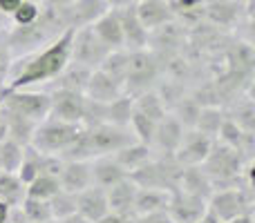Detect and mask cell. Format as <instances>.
Listing matches in <instances>:
<instances>
[{
	"mask_svg": "<svg viewBox=\"0 0 255 223\" xmlns=\"http://www.w3.org/2000/svg\"><path fill=\"white\" fill-rule=\"evenodd\" d=\"M72 36H74V29H67V31H63L56 40H52V45H49L40 56H36L34 61L11 80L9 89H22V87H27V85L40 83V80L56 78L63 72V67L70 63Z\"/></svg>",
	"mask_w": 255,
	"mask_h": 223,
	"instance_id": "obj_1",
	"label": "cell"
},
{
	"mask_svg": "<svg viewBox=\"0 0 255 223\" xmlns=\"http://www.w3.org/2000/svg\"><path fill=\"white\" fill-rule=\"evenodd\" d=\"M65 25L61 20V13H58L56 7H49V4H43L38 18L27 25H18L13 27L7 34V45L11 52H27V49L40 47L47 40H56L58 36L63 34Z\"/></svg>",
	"mask_w": 255,
	"mask_h": 223,
	"instance_id": "obj_2",
	"label": "cell"
},
{
	"mask_svg": "<svg viewBox=\"0 0 255 223\" xmlns=\"http://www.w3.org/2000/svg\"><path fill=\"white\" fill-rule=\"evenodd\" d=\"M242 152L226 143H213L208 156L204 158L202 170L206 172V176L211 179L213 185H222V188H231L233 183L240 185L242 181V170H244Z\"/></svg>",
	"mask_w": 255,
	"mask_h": 223,
	"instance_id": "obj_3",
	"label": "cell"
},
{
	"mask_svg": "<svg viewBox=\"0 0 255 223\" xmlns=\"http://www.w3.org/2000/svg\"><path fill=\"white\" fill-rule=\"evenodd\" d=\"M181 163H177L175 154H161L159 158H148L143 165L132 170L130 179L136 183V188H159V190H177L181 174Z\"/></svg>",
	"mask_w": 255,
	"mask_h": 223,
	"instance_id": "obj_4",
	"label": "cell"
},
{
	"mask_svg": "<svg viewBox=\"0 0 255 223\" xmlns=\"http://www.w3.org/2000/svg\"><path fill=\"white\" fill-rule=\"evenodd\" d=\"M159 76H161V67H159L157 56L152 54V49H128V67H126V83L124 92L136 94L148 92L157 85Z\"/></svg>",
	"mask_w": 255,
	"mask_h": 223,
	"instance_id": "obj_5",
	"label": "cell"
},
{
	"mask_svg": "<svg viewBox=\"0 0 255 223\" xmlns=\"http://www.w3.org/2000/svg\"><path fill=\"white\" fill-rule=\"evenodd\" d=\"M81 132L79 123H65V121H40L36 125L34 134H31L29 145L34 149H38L40 154H61L72 141L76 139V134Z\"/></svg>",
	"mask_w": 255,
	"mask_h": 223,
	"instance_id": "obj_6",
	"label": "cell"
},
{
	"mask_svg": "<svg viewBox=\"0 0 255 223\" xmlns=\"http://www.w3.org/2000/svg\"><path fill=\"white\" fill-rule=\"evenodd\" d=\"M85 139H88V148L92 158L108 156V154L119 152L121 148L134 143V134L132 130L121 125H112V123H101V125L85 127Z\"/></svg>",
	"mask_w": 255,
	"mask_h": 223,
	"instance_id": "obj_7",
	"label": "cell"
},
{
	"mask_svg": "<svg viewBox=\"0 0 255 223\" xmlns=\"http://www.w3.org/2000/svg\"><path fill=\"white\" fill-rule=\"evenodd\" d=\"M211 206L208 212L217 217V221H231L238 219L242 215H251V192L244 188H222L220 192L213 190L211 197Z\"/></svg>",
	"mask_w": 255,
	"mask_h": 223,
	"instance_id": "obj_8",
	"label": "cell"
},
{
	"mask_svg": "<svg viewBox=\"0 0 255 223\" xmlns=\"http://www.w3.org/2000/svg\"><path fill=\"white\" fill-rule=\"evenodd\" d=\"M110 49L99 40V36L94 34L92 25L88 27H79L74 29V36H72V47H70V58L74 63H81V65L90 67V70H97L101 65V61L108 56Z\"/></svg>",
	"mask_w": 255,
	"mask_h": 223,
	"instance_id": "obj_9",
	"label": "cell"
},
{
	"mask_svg": "<svg viewBox=\"0 0 255 223\" xmlns=\"http://www.w3.org/2000/svg\"><path fill=\"white\" fill-rule=\"evenodd\" d=\"M2 107L27 116L31 121L40 123L49 114V96L47 94H34V92H18V89H7Z\"/></svg>",
	"mask_w": 255,
	"mask_h": 223,
	"instance_id": "obj_10",
	"label": "cell"
},
{
	"mask_svg": "<svg viewBox=\"0 0 255 223\" xmlns=\"http://www.w3.org/2000/svg\"><path fill=\"white\" fill-rule=\"evenodd\" d=\"M108 9H110V4L106 0H72L67 7L58 9V13H61L65 29H79V27L92 25Z\"/></svg>",
	"mask_w": 255,
	"mask_h": 223,
	"instance_id": "obj_11",
	"label": "cell"
},
{
	"mask_svg": "<svg viewBox=\"0 0 255 223\" xmlns=\"http://www.w3.org/2000/svg\"><path fill=\"white\" fill-rule=\"evenodd\" d=\"M188 38V29L181 25L177 18L163 22L148 31V45H152L154 54H175L181 52Z\"/></svg>",
	"mask_w": 255,
	"mask_h": 223,
	"instance_id": "obj_12",
	"label": "cell"
},
{
	"mask_svg": "<svg viewBox=\"0 0 255 223\" xmlns=\"http://www.w3.org/2000/svg\"><path fill=\"white\" fill-rule=\"evenodd\" d=\"M166 212L172 219V223H197L208 212V206L206 199L181 192V190H172Z\"/></svg>",
	"mask_w": 255,
	"mask_h": 223,
	"instance_id": "obj_13",
	"label": "cell"
},
{
	"mask_svg": "<svg viewBox=\"0 0 255 223\" xmlns=\"http://www.w3.org/2000/svg\"><path fill=\"white\" fill-rule=\"evenodd\" d=\"M213 148V139L206 134H202L199 130H184V136H181V143L175 152L177 163L181 165H202L204 158L208 156Z\"/></svg>",
	"mask_w": 255,
	"mask_h": 223,
	"instance_id": "obj_14",
	"label": "cell"
},
{
	"mask_svg": "<svg viewBox=\"0 0 255 223\" xmlns=\"http://www.w3.org/2000/svg\"><path fill=\"white\" fill-rule=\"evenodd\" d=\"M83 103H85V94L72 92V89H56L49 96V114H54V118H58V121L81 123Z\"/></svg>",
	"mask_w": 255,
	"mask_h": 223,
	"instance_id": "obj_15",
	"label": "cell"
},
{
	"mask_svg": "<svg viewBox=\"0 0 255 223\" xmlns=\"http://www.w3.org/2000/svg\"><path fill=\"white\" fill-rule=\"evenodd\" d=\"M134 194H136V183L126 176L121 179L119 183L110 185L106 190V197H108V210L112 215H119L124 219H134Z\"/></svg>",
	"mask_w": 255,
	"mask_h": 223,
	"instance_id": "obj_16",
	"label": "cell"
},
{
	"mask_svg": "<svg viewBox=\"0 0 255 223\" xmlns=\"http://www.w3.org/2000/svg\"><path fill=\"white\" fill-rule=\"evenodd\" d=\"M119 16V25H121V34H124V47L126 49H141L148 47V29L141 25L139 16H136L134 4L128 7L115 9Z\"/></svg>",
	"mask_w": 255,
	"mask_h": 223,
	"instance_id": "obj_17",
	"label": "cell"
},
{
	"mask_svg": "<svg viewBox=\"0 0 255 223\" xmlns=\"http://www.w3.org/2000/svg\"><path fill=\"white\" fill-rule=\"evenodd\" d=\"M181 136H184V125L172 114H166L157 123V127H154V136L150 148L159 149L161 154H175L181 143Z\"/></svg>",
	"mask_w": 255,
	"mask_h": 223,
	"instance_id": "obj_18",
	"label": "cell"
},
{
	"mask_svg": "<svg viewBox=\"0 0 255 223\" xmlns=\"http://www.w3.org/2000/svg\"><path fill=\"white\" fill-rule=\"evenodd\" d=\"M226 63H229V72L244 78H253V67H255V52L253 45L249 40H235L233 45L224 49Z\"/></svg>",
	"mask_w": 255,
	"mask_h": 223,
	"instance_id": "obj_19",
	"label": "cell"
},
{
	"mask_svg": "<svg viewBox=\"0 0 255 223\" xmlns=\"http://www.w3.org/2000/svg\"><path fill=\"white\" fill-rule=\"evenodd\" d=\"M58 183H61V190L72 192V194L90 188V185H92L90 163L88 161H63L61 174H58Z\"/></svg>",
	"mask_w": 255,
	"mask_h": 223,
	"instance_id": "obj_20",
	"label": "cell"
},
{
	"mask_svg": "<svg viewBox=\"0 0 255 223\" xmlns=\"http://www.w3.org/2000/svg\"><path fill=\"white\" fill-rule=\"evenodd\" d=\"M76 212L83 215L88 221H97L103 215H108V197L106 190L97 188V185H90V188L76 192Z\"/></svg>",
	"mask_w": 255,
	"mask_h": 223,
	"instance_id": "obj_21",
	"label": "cell"
},
{
	"mask_svg": "<svg viewBox=\"0 0 255 223\" xmlns=\"http://www.w3.org/2000/svg\"><path fill=\"white\" fill-rule=\"evenodd\" d=\"M90 174H92V185L108 190L110 185L126 179L128 172L112 158V154H108V156H97V161L90 163Z\"/></svg>",
	"mask_w": 255,
	"mask_h": 223,
	"instance_id": "obj_22",
	"label": "cell"
},
{
	"mask_svg": "<svg viewBox=\"0 0 255 223\" xmlns=\"http://www.w3.org/2000/svg\"><path fill=\"white\" fill-rule=\"evenodd\" d=\"M177 190L195 194V197H202V199L208 201V197L213 194V183L206 176V172L202 170V165H184L181 167Z\"/></svg>",
	"mask_w": 255,
	"mask_h": 223,
	"instance_id": "obj_23",
	"label": "cell"
},
{
	"mask_svg": "<svg viewBox=\"0 0 255 223\" xmlns=\"http://www.w3.org/2000/svg\"><path fill=\"white\" fill-rule=\"evenodd\" d=\"M238 0H208L204 2V20L215 27H231L240 20Z\"/></svg>",
	"mask_w": 255,
	"mask_h": 223,
	"instance_id": "obj_24",
	"label": "cell"
},
{
	"mask_svg": "<svg viewBox=\"0 0 255 223\" xmlns=\"http://www.w3.org/2000/svg\"><path fill=\"white\" fill-rule=\"evenodd\" d=\"M92 29L110 52L112 49H124V34H121L119 16H117L115 9H108L101 18H97L92 22Z\"/></svg>",
	"mask_w": 255,
	"mask_h": 223,
	"instance_id": "obj_25",
	"label": "cell"
},
{
	"mask_svg": "<svg viewBox=\"0 0 255 223\" xmlns=\"http://www.w3.org/2000/svg\"><path fill=\"white\" fill-rule=\"evenodd\" d=\"M170 203V192L159 188H136L134 194V215H154V212H166Z\"/></svg>",
	"mask_w": 255,
	"mask_h": 223,
	"instance_id": "obj_26",
	"label": "cell"
},
{
	"mask_svg": "<svg viewBox=\"0 0 255 223\" xmlns=\"http://www.w3.org/2000/svg\"><path fill=\"white\" fill-rule=\"evenodd\" d=\"M134 9H136V16H139L141 25L148 31L175 18V13L168 7L166 0H139L134 4Z\"/></svg>",
	"mask_w": 255,
	"mask_h": 223,
	"instance_id": "obj_27",
	"label": "cell"
},
{
	"mask_svg": "<svg viewBox=\"0 0 255 223\" xmlns=\"http://www.w3.org/2000/svg\"><path fill=\"white\" fill-rule=\"evenodd\" d=\"M124 94V87L119 83L106 76L101 70H92L90 74V80H88V87H85V96L92 98V101H99V103H110L115 101L117 96Z\"/></svg>",
	"mask_w": 255,
	"mask_h": 223,
	"instance_id": "obj_28",
	"label": "cell"
},
{
	"mask_svg": "<svg viewBox=\"0 0 255 223\" xmlns=\"http://www.w3.org/2000/svg\"><path fill=\"white\" fill-rule=\"evenodd\" d=\"M0 116H2L4 125H7V139L16 141V143L22 145V148L29 145L31 134H34V130H36L38 123L31 121V118H27V116H20V114H16L11 110H7V107L0 110Z\"/></svg>",
	"mask_w": 255,
	"mask_h": 223,
	"instance_id": "obj_29",
	"label": "cell"
},
{
	"mask_svg": "<svg viewBox=\"0 0 255 223\" xmlns=\"http://www.w3.org/2000/svg\"><path fill=\"white\" fill-rule=\"evenodd\" d=\"M112 158H115V161L124 167L128 174H130L132 170H136L139 165H143L148 158H152V148H150V145H145V143L134 141V143L121 148L119 152H115V154H112Z\"/></svg>",
	"mask_w": 255,
	"mask_h": 223,
	"instance_id": "obj_30",
	"label": "cell"
},
{
	"mask_svg": "<svg viewBox=\"0 0 255 223\" xmlns=\"http://www.w3.org/2000/svg\"><path fill=\"white\" fill-rule=\"evenodd\" d=\"M90 74L92 70L81 63H67L63 67V72L56 76L58 78V89H72V92H81L85 94V87H88V80H90Z\"/></svg>",
	"mask_w": 255,
	"mask_h": 223,
	"instance_id": "obj_31",
	"label": "cell"
},
{
	"mask_svg": "<svg viewBox=\"0 0 255 223\" xmlns=\"http://www.w3.org/2000/svg\"><path fill=\"white\" fill-rule=\"evenodd\" d=\"M229 118L242 132H253L255 130V105H253V101L249 96H238L235 101H231Z\"/></svg>",
	"mask_w": 255,
	"mask_h": 223,
	"instance_id": "obj_32",
	"label": "cell"
},
{
	"mask_svg": "<svg viewBox=\"0 0 255 223\" xmlns=\"http://www.w3.org/2000/svg\"><path fill=\"white\" fill-rule=\"evenodd\" d=\"M126 67H128V49H112V52H108V56L103 58L97 70H101L103 74L110 76L115 83H119L121 87H124Z\"/></svg>",
	"mask_w": 255,
	"mask_h": 223,
	"instance_id": "obj_33",
	"label": "cell"
},
{
	"mask_svg": "<svg viewBox=\"0 0 255 223\" xmlns=\"http://www.w3.org/2000/svg\"><path fill=\"white\" fill-rule=\"evenodd\" d=\"M132 107H134L136 112H141L143 116L152 118L154 123H159L168 114V110L163 107V103L159 101V96H157L154 89H148V92L136 94V96L132 98Z\"/></svg>",
	"mask_w": 255,
	"mask_h": 223,
	"instance_id": "obj_34",
	"label": "cell"
},
{
	"mask_svg": "<svg viewBox=\"0 0 255 223\" xmlns=\"http://www.w3.org/2000/svg\"><path fill=\"white\" fill-rule=\"evenodd\" d=\"M22 181L13 172H0V201L4 206H20L25 199V188Z\"/></svg>",
	"mask_w": 255,
	"mask_h": 223,
	"instance_id": "obj_35",
	"label": "cell"
},
{
	"mask_svg": "<svg viewBox=\"0 0 255 223\" xmlns=\"http://www.w3.org/2000/svg\"><path fill=\"white\" fill-rule=\"evenodd\" d=\"M27 185H29V188H25V197L40 199V201H49V199L61 190L58 176H49V174H38L36 179H31Z\"/></svg>",
	"mask_w": 255,
	"mask_h": 223,
	"instance_id": "obj_36",
	"label": "cell"
},
{
	"mask_svg": "<svg viewBox=\"0 0 255 223\" xmlns=\"http://www.w3.org/2000/svg\"><path fill=\"white\" fill-rule=\"evenodd\" d=\"M132 98L130 96H117L115 101L106 103V121L112 123V125H121L126 127L130 123V116H132Z\"/></svg>",
	"mask_w": 255,
	"mask_h": 223,
	"instance_id": "obj_37",
	"label": "cell"
},
{
	"mask_svg": "<svg viewBox=\"0 0 255 223\" xmlns=\"http://www.w3.org/2000/svg\"><path fill=\"white\" fill-rule=\"evenodd\" d=\"M224 121V112L220 107H202L199 110V116H197V123H195V130H199L202 134L206 136H217L220 132V125Z\"/></svg>",
	"mask_w": 255,
	"mask_h": 223,
	"instance_id": "obj_38",
	"label": "cell"
},
{
	"mask_svg": "<svg viewBox=\"0 0 255 223\" xmlns=\"http://www.w3.org/2000/svg\"><path fill=\"white\" fill-rule=\"evenodd\" d=\"M40 158L43 154L38 149H34L31 145H25V152H22V161H20V167H18V179L22 183H29L31 179L40 174Z\"/></svg>",
	"mask_w": 255,
	"mask_h": 223,
	"instance_id": "obj_39",
	"label": "cell"
},
{
	"mask_svg": "<svg viewBox=\"0 0 255 223\" xmlns=\"http://www.w3.org/2000/svg\"><path fill=\"white\" fill-rule=\"evenodd\" d=\"M22 152L25 148L18 145L16 141L4 139L0 141V163H2V172H18L22 161Z\"/></svg>",
	"mask_w": 255,
	"mask_h": 223,
	"instance_id": "obj_40",
	"label": "cell"
},
{
	"mask_svg": "<svg viewBox=\"0 0 255 223\" xmlns=\"http://www.w3.org/2000/svg\"><path fill=\"white\" fill-rule=\"evenodd\" d=\"M128 125H132V134H134V139L139 141V143H145V145L152 143L154 127H157V123H154L152 118H148L141 112L132 110V116H130V123H128Z\"/></svg>",
	"mask_w": 255,
	"mask_h": 223,
	"instance_id": "obj_41",
	"label": "cell"
},
{
	"mask_svg": "<svg viewBox=\"0 0 255 223\" xmlns=\"http://www.w3.org/2000/svg\"><path fill=\"white\" fill-rule=\"evenodd\" d=\"M199 110L202 107L193 101L190 96H184L175 107H172V116L184 125V130H193L195 123H197V116H199Z\"/></svg>",
	"mask_w": 255,
	"mask_h": 223,
	"instance_id": "obj_42",
	"label": "cell"
},
{
	"mask_svg": "<svg viewBox=\"0 0 255 223\" xmlns=\"http://www.w3.org/2000/svg\"><path fill=\"white\" fill-rule=\"evenodd\" d=\"M20 210H22V215H25L31 223H45V221H52L49 203H47V201H40V199L25 197V199L20 201Z\"/></svg>",
	"mask_w": 255,
	"mask_h": 223,
	"instance_id": "obj_43",
	"label": "cell"
},
{
	"mask_svg": "<svg viewBox=\"0 0 255 223\" xmlns=\"http://www.w3.org/2000/svg\"><path fill=\"white\" fill-rule=\"evenodd\" d=\"M49 212H52V219H63V217L76 212V194L65 192V190H58L52 199H49Z\"/></svg>",
	"mask_w": 255,
	"mask_h": 223,
	"instance_id": "obj_44",
	"label": "cell"
},
{
	"mask_svg": "<svg viewBox=\"0 0 255 223\" xmlns=\"http://www.w3.org/2000/svg\"><path fill=\"white\" fill-rule=\"evenodd\" d=\"M217 134H220L222 143H226V145H231V148L240 149V145H242L244 134H247V132H242L233 121H231L229 116H224V121H222L220 132H217ZM251 134H253V132H251Z\"/></svg>",
	"mask_w": 255,
	"mask_h": 223,
	"instance_id": "obj_45",
	"label": "cell"
},
{
	"mask_svg": "<svg viewBox=\"0 0 255 223\" xmlns=\"http://www.w3.org/2000/svg\"><path fill=\"white\" fill-rule=\"evenodd\" d=\"M38 13H40V4L29 2V0H22L20 7L11 13V18H13V22H16V25H27V22L36 20V18H38Z\"/></svg>",
	"mask_w": 255,
	"mask_h": 223,
	"instance_id": "obj_46",
	"label": "cell"
},
{
	"mask_svg": "<svg viewBox=\"0 0 255 223\" xmlns=\"http://www.w3.org/2000/svg\"><path fill=\"white\" fill-rule=\"evenodd\" d=\"M9 63H11V49H9L7 40H0V83L9 72Z\"/></svg>",
	"mask_w": 255,
	"mask_h": 223,
	"instance_id": "obj_47",
	"label": "cell"
},
{
	"mask_svg": "<svg viewBox=\"0 0 255 223\" xmlns=\"http://www.w3.org/2000/svg\"><path fill=\"white\" fill-rule=\"evenodd\" d=\"M20 2L22 0H0V11H2L4 16H11V13L20 7Z\"/></svg>",
	"mask_w": 255,
	"mask_h": 223,
	"instance_id": "obj_48",
	"label": "cell"
},
{
	"mask_svg": "<svg viewBox=\"0 0 255 223\" xmlns=\"http://www.w3.org/2000/svg\"><path fill=\"white\" fill-rule=\"evenodd\" d=\"M4 223H31V221L22 215V210H13V212H9L7 215V221Z\"/></svg>",
	"mask_w": 255,
	"mask_h": 223,
	"instance_id": "obj_49",
	"label": "cell"
},
{
	"mask_svg": "<svg viewBox=\"0 0 255 223\" xmlns=\"http://www.w3.org/2000/svg\"><path fill=\"white\" fill-rule=\"evenodd\" d=\"M58 223H92V221H88L83 215H79V212H72V215H67V217H63V219H58Z\"/></svg>",
	"mask_w": 255,
	"mask_h": 223,
	"instance_id": "obj_50",
	"label": "cell"
},
{
	"mask_svg": "<svg viewBox=\"0 0 255 223\" xmlns=\"http://www.w3.org/2000/svg\"><path fill=\"white\" fill-rule=\"evenodd\" d=\"M94 223H128V219H124V217H119V215H112V212H108V215H103L101 219H97Z\"/></svg>",
	"mask_w": 255,
	"mask_h": 223,
	"instance_id": "obj_51",
	"label": "cell"
},
{
	"mask_svg": "<svg viewBox=\"0 0 255 223\" xmlns=\"http://www.w3.org/2000/svg\"><path fill=\"white\" fill-rule=\"evenodd\" d=\"M112 9H119V7H128V4H136L139 0H106Z\"/></svg>",
	"mask_w": 255,
	"mask_h": 223,
	"instance_id": "obj_52",
	"label": "cell"
},
{
	"mask_svg": "<svg viewBox=\"0 0 255 223\" xmlns=\"http://www.w3.org/2000/svg\"><path fill=\"white\" fill-rule=\"evenodd\" d=\"M72 0H45L43 4H49V7H56V9H61V7H67Z\"/></svg>",
	"mask_w": 255,
	"mask_h": 223,
	"instance_id": "obj_53",
	"label": "cell"
},
{
	"mask_svg": "<svg viewBox=\"0 0 255 223\" xmlns=\"http://www.w3.org/2000/svg\"><path fill=\"white\" fill-rule=\"evenodd\" d=\"M7 215H9V206H4V203L0 201V223L7 221Z\"/></svg>",
	"mask_w": 255,
	"mask_h": 223,
	"instance_id": "obj_54",
	"label": "cell"
},
{
	"mask_svg": "<svg viewBox=\"0 0 255 223\" xmlns=\"http://www.w3.org/2000/svg\"><path fill=\"white\" fill-rule=\"evenodd\" d=\"M226 223H251V215H242V217H238V219H231Z\"/></svg>",
	"mask_w": 255,
	"mask_h": 223,
	"instance_id": "obj_55",
	"label": "cell"
},
{
	"mask_svg": "<svg viewBox=\"0 0 255 223\" xmlns=\"http://www.w3.org/2000/svg\"><path fill=\"white\" fill-rule=\"evenodd\" d=\"M4 139H7V125H4L2 116H0V141H4Z\"/></svg>",
	"mask_w": 255,
	"mask_h": 223,
	"instance_id": "obj_56",
	"label": "cell"
},
{
	"mask_svg": "<svg viewBox=\"0 0 255 223\" xmlns=\"http://www.w3.org/2000/svg\"><path fill=\"white\" fill-rule=\"evenodd\" d=\"M2 27H7V16L0 11V29H2Z\"/></svg>",
	"mask_w": 255,
	"mask_h": 223,
	"instance_id": "obj_57",
	"label": "cell"
},
{
	"mask_svg": "<svg viewBox=\"0 0 255 223\" xmlns=\"http://www.w3.org/2000/svg\"><path fill=\"white\" fill-rule=\"evenodd\" d=\"M29 2H36V4H43L45 0H29Z\"/></svg>",
	"mask_w": 255,
	"mask_h": 223,
	"instance_id": "obj_58",
	"label": "cell"
},
{
	"mask_svg": "<svg viewBox=\"0 0 255 223\" xmlns=\"http://www.w3.org/2000/svg\"><path fill=\"white\" fill-rule=\"evenodd\" d=\"M0 172H2V163H0Z\"/></svg>",
	"mask_w": 255,
	"mask_h": 223,
	"instance_id": "obj_59",
	"label": "cell"
},
{
	"mask_svg": "<svg viewBox=\"0 0 255 223\" xmlns=\"http://www.w3.org/2000/svg\"><path fill=\"white\" fill-rule=\"evenodd\" d=\"M45 223H52V221H45Z\"/></svg>",
	"mask_w": 255,
	"mask_h": 223,
	"instance_id": "obj_60",
	"label": "cell"
}]
</instances>
